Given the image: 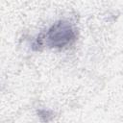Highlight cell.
Segmentation results:
<instances>
[{
  "label": "cell",
  "instance_id": "obj_1",
  "mask_svg": "<svg viewBox=\"0 0 123 123\" xmlns=\"http://www.w3.org/2000/svg\"><path fill=\"white\" fill-rule=\"evenodd\" d=\"M77 40V28L74 23L61 19L55 22L46 31L40 33L32 43L34 50L63 49L71 46Z\"/></svg>",
  "mask_w": 123,
  "mask_h": 123
}]
</instances>
